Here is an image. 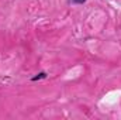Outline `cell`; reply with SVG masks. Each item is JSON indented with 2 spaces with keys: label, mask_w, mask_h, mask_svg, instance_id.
<instances>
[{
  "label": "cell",
  "mask_w": 121,
  "mask_h": 120,
  "mask_svg": "<svg viewBox=\"0 0 121 120\" xmlns=\"http://www.w3.org/2000/svg\"><path fill=\"white\" fill-rule=\"evenodd\" d=\"M44 78H47V74H45V72H39V74H37L35 76H32L31 81L35 82V81H39V79H44Z\"/></svg>",
  "instance_id": "cell-1"
},
{
  "label": "cell",
  "mask_w": 121,
  "mask_h": 120,
  "mask_svg": "<svg viewBox=\"0 0 121 120\" xmlns=\"http://www.w3.org/2000/svg\"><path fill=\"white\" fill-rule=\"evenodd\" d=\"M86 0H69V3H73V4H83Z\"/></svg>",
  "instance_id": "cell-2"
}]
</instances>
